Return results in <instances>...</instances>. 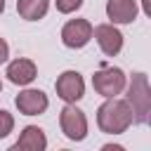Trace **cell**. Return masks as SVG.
<instances>
[{
    "label": "cell",
    "mask_w": 151,
    "mask_h": 151,
    "mask_svg": "<svg viewBox=\"0 0 151 151\" xmlns=\"http://www.w3.org/2000/svg\"><path fill=\"white\" fill-rule=\"evenodd\" d=\"M92 38L97 40L99 50L106 57H116L123 50V33L116 28V24H99L92 26Z\"/></svg>",
    "instance_id": "obj_7"
},
{
    "label": "cell",
    "mask_w": 151,
    "mask_h": 151,
    "mask_svg": "<svg viewBox=\"0 0 151 151\" xmlns=\"http://www.w3.org/2000/svg\"><path fill=\"white\" fill-rule=\"evenodd\" d=\"M5 76H7L9 83H14L19 87H26L38 78V66H35V61H31L26 57H17V59H12L7 64Z\"/></svg>",
    "instance_id": "obj_9"
},
{
    "label": "cell",
    "mask_w": 151,
    "mask_h": 151,
    "mask_svg": "<svg viewBox=\"0 0 151 151\" xmlns=\"http://www.w3.org/2000/svg\"><path fill=\"white\" fill-rule=\"evenodd\" d=\"M137 0H106V17L111 24H132L137 19Z\"/></svg>",
    "instance_id": "obj_10"
},
{
    "label": "cell",
    "mask_w": 151,
    "mask_h": 151,
    "mask_svg": "<svg viewBox=\"0 0 151 151\" xmlns=\"http://www.w3.org/2000/svg\"><path fill=\"white\" fill-rule=\"evenodd\" d=\"M50 0H17V12L26 21H38L47 14Z\"/></svg>",
    "instance_id": "obj_12"
},
{
    "label": "cell",
    "mask_w": 151,
    "mask_h": 151,
    "mask_svg": "<svg viewBox=\"0 0 151 151\" xmlns=\"http://www.w3.org/2000/svg\"><path fill=\"white\" fill-rule=\"evenodd\" d=\"M97 125L104 134H123L132 125V109L125 99L109 97L97 109Z\"/></svg>",
    "instance_id": "obj_1"
},
{
    "label": "cell",
    "mask_w": 151,
    "mask_h": 151,
    "mask_svg": "<svg viewBox=\"0 0 151 151\" xmlns=\"http://www.w3.org/2000/svg\"><path fill=\"white\" fill-rule=\"evenodd\" d=\"M92 40V24L87 19H68L61 28V42L68 50H80Z\"/></svg>",
    "instance_id": "obj_6"
},
{
    "label": "cell",
    "mask_w": 151,
    "mask_h": 151,
    "mask_svg": "<svg viewBox=\"0 0 151 151\" xmlns=\"http://www.w3.org/2000/svg\"><path fill=\"white\" fill-rule=\"evenodd\" d=\"M54 90H57V97L64 104H76L85 97V80L78 71H64L57 78Z\"/></svg>",
    "instance_id": "obj_5"
},
{
    "label": "cell",
    "mask_w": 151,
    "mask_h": 151,
    "mask_svg": "<svg viewBox=\"0 0 151 151\" xmlns=\"http://www.w3.org/2000/svg\"><path fill=\"white\" fill-rule=\"evenodd\" d=\"M125 83H127V76L123 68L118 66H104L99 68L94 76H92V87L97 94H101L104 99L109 97H118L123 90H125Z\"/></svg>",
    "instance_id": "obj_3"
},
{
    "label": "cell",
    "mask_w": 151,
    "mask_h": 151,
    "mask_svg": "<svg viewBox=\"0 0 151 151\" xmlns=\"http://www.w3.org/2000/svg\"><path fill=\"white\" fill-rule=\"evenodd\" d=\"M5 12V0H0V14Z\"/></svg>",
    "instance_id": "obj_16"
},
{
    "label": "cell",
    "mask_w": 151,
    "mask_h": 151,
    "mask_svg": "<svg viewBox=\"0 0 151 151\" xmlns=\"http://www.w3.org/2000/svg\"><path fill=\"white\" fill-rule=\"evenodd\" d=\"M14 104H17L19 113H24V116H40V113L47 111L50 99H47V94H45L42 90L26 87V90H21V92L14 97Z\"/></svg>",
    "instance_id": "obj_8"
},
{
    "label": "cell",
    "mask_w": 151,
    "mask_h": 151,
    "mask_svg": "<svg viewBox=\"0 0 151 151\" xmlns=\"http://www.w3.org/2000/svg\"><path fill=\"white\" fill-rule=\"evenodd\" d=\"M54 5H57V12H61V14H73L76 9L83 7V0H54Z\"/></svg>",
    "instance_id": "obj_14"
},
{
    "label": "cell",
    "mask_w": 151,
    "mask_h": 151,
    "mask_svg": "<svg viewBox=\"0 0 151 151\" xmlns=\"http://www.w3.org/2000/svg\"><path fill=\"white\" fill-rule=\"evenodd\" d=\"M125 87H127L125 101L132 109V123L146 125L149 116H151V90H149L146 73H132V78H130V83H125Z\"/></svg>",
    "instance_id": "obj_2"
},
{
    "label": "cell",
    "mask_w": 151,
    "mask_h": 151,
    "mask_svg": "<svg viewBox=\"0 0 151 151\" xmlns=\"http://www.w3.org/2000/svg\"><path fill=\"white\" fill-rule=\"evenodd\" d=\"M59 127H61L66 139L83 142L87 137V116L76 104H66L61 109V113H59Z\"/></svg>",
    "instance_id": "obj_4"
},
{
    "label": "cell",
    "mask_w": 151,
    "mask_h": 151,
    "mask_svg": "<svg viewBox=\"0 0 151 151\" xmlns=\"http://www.w3.org/2000/svg\"><path fill=\"white\" fill-rule=\"evenodd\" d=\"M12 149H19V151H45V149H47V137H45L42 127H38V125H26Z\"/></svg>",
    "instance_id": "obj_11"
},
{
    "label": "cell",
    "mask_w": 151,
    "mask_h": 151,
    "mask_svg": "<svg viewBox=\"0 0 151 151\" xmlns=\"http://www.w3.org/2000/svg\"><path fill=\"white\" fill-rule=\"evenodd\" d=\"M9 57V45L5 42V38H0V64H5Z\"/></svg>",
    "instance_id": "obj_15"
},
{
    "label": "cell",
    "mask_w": 151,
    "mask_h": 151,
    "mask_svg": "<svg viewBox=\"0 0 151 151\" xmlns=\"http://www.w3.org/2000/svg\"><path fill=\"white\" fill-rule=\"evenodd\" d=\"M0 92H2V80H0Z\"/></svg>",
    "instance_id": "obj_17"
},
{
    "label": "cell",
    "mask_w": 151,
    "mask_h": 151,
    "mask_svg": "<svg viewBox=\"0 0 151 151\" xmlns=\"http://www.w3.org/2000/svg\"><path fill=\"white\" fill-rule=\"evenodd\" d=\"M14 130V116L5 109H0V139H5Z\"/></svg>",
    "instance_id": "obj_13"
}]
</instances>
